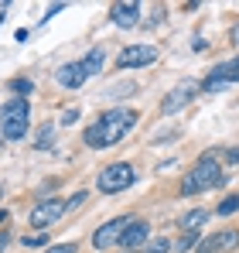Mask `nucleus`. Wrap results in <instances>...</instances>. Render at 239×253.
Instances as JSON below:
<instances>
[{
  "label": "nucleus",
  "instance_id": "1",
  "mask_svg": "<svg viewBox=\"0 0 239 253\" xmlns=\"http://www.w3.org/2000/svg\"><path fill=\"white\" fill-rule=\"evenodd\" d=\"M133 124H137V110H110V113H103L96 124L82 133V140L89 147H110V144L123 140L133 130Z\"/></svg>",
  "mask_w": 239,
  "mask_h": 253
},
{
  "label": "nucleus",
  "instance_id": "2",
  "mask_svg": "<svg viewBox=\"0 0 239 253\" xmlns=\"http://www.w3.org/2000/svg\"><path fill=\"white\" fill-rule=\"evenodd\" d=\"M226 185V174H222V165L215 158H201L195 168L188 171V178L181 181V192L185 195H199V192H208V188H219Z\"/></svg>",
  "mask_w": 239,
  "mask_h": 253
},
{
  "label": "nucleus",
  "instance_id": "3",
  "mask_svg": "<svg viewBox=\"0 0 239 253\" xmlns=\"http://www.w3.org/2000/svg\"><path fill=\"white\" fill-rule=\"evenodd\" d=\"M0 130H3L7 140H21L28 133V99L24 96H14V99L3 103V110H0Z\"/></svg>",
  "mask_w": 239,
  "mask_h": 253
},
{
  "label": "nucleus",
  "instance_id": "4",
  "mask_svg": "<svg viewBox=\"0 0 239 253\" xmlns=\"http://www.w3.org/2000/svg\"><path fill=\"white\" fill-rule=\"evenodd\" d=\"M99 192H106V195H117L123 188H130L133 185V168L126 165V161H117V165H106V168L99 171Z\"/></svg>",
  "mask_w": 239,
  "mask_h": 253
},
{
  "label": "nucleus",
  "instance_id": "5",
  "mask_svg": "<svg viewBox=\"0 0 239 253\" xmlns=\"http://www.w3.org/2000/svg\"><path fill=\"white\" fill-rule=\"evenodd\" d=\"M199 89H201V85H199V83H192V79H188V83H181V85H174V89L164 96V103H160V113H178L181 106H188V103L195 99V92H199Z\"/></svg>",
  "mask_w": 239,
  "mask_h": 253
},
{
  "label": "nucleus",
  "instance_id": "6",
  "mask_svg": "<svg viewBox=\"0 0 239 253\" xmlns=\"http://www.w3.org/2000/svg\"><path fill=\"white\" fill-rule=\"evenodd\" d=\"M126 226H130V219H126V215L103 222V226L96 229V236H92V247H96V250H110L113 243H120V236H123V229H126Z\"/></svg>",
  "mask_w": 239,
  "mask_h": 253
},
{
  "label": "nucleus",
  "instance_id": "7",
  "mask_svg": "<svg viewBox=\"0 0 239 253\" xmlns=\"http://www.w3.org/2000/svg\"><path fill=\"white\" fill-rule=\"evenodd\" d=\"M158 58V48H151V44H130V48H123L117 55V65L120 69H137V65H151Z\"/></svg>",
  "mask_w": 239,
  "mask_h": 253
},
{
  "label": "nucleus",
  "instance_id": "8",
  "mask_svg": "<svg viewBox=\"0 0 239 253\" xmlns=\"http://www.w3.org/2000/svg\"><path fill=\"white\" fill-rule=\"evenodd\" d=\"M65 212H69V209H65V202H62V199H48V202H41V206L31 209V226H35V229L51 226V222H55V219H62Z\"/></svg>",
  "mask_w": 239,
  "mask_h": 253
},
{
  "label": "nucleus",
  "instance_id": "9",
  "mask_svg": "<svg viewBox=\"0 0 239 253\" xmlns=\"http://www.w3.org/2000/svg\"><path fill=\"white\" fill-rule=\"evenodd\" d=\"M147 236H151V226H147L144 219H130V226H126L123 236H120V247L130 253V250H137V247H144Z\"/></svg>",
  "mask_w": 239,
  "mask_h": 253
},
{
  "label": "nucleus",
  "instance_id": "10",
  "mask_svg": "<svg viewBox=\"0 0 239 253\" xmlns=\"http://www.w3.org/2000/svg\"><path fill=\"white\" fill-rule=\"evenodd\" d=\"M233 83H236L233 69H229V65H215V69H212V76L201 83V89H205V92H222V89H229Z\"/></svg>",
  "mask_w": 239,
  "mask_h": 253
},
{
  "label": "nucleus",
  "instance_id": "11",
  "mask_svg": "<svg viewBox=\"0 0 239 253\" xmlns=\"http://www.w3.org/2000/svg\"><path fill=\"white\" fill-rule=\"evenodd\" d=\"M58 83L65 85V89H76V85L85 83V72H82L79 62H69V65H62L58 69Z\"/></svg>",
  "mask_w": 239,
  "mask_h": 253
},
{
  "label": "nucleus",
  "instance_id": "12",
  "mask_svg": "<svg viewBox=\"0 0 239 253\" xmlns=\"http://www.w3.org/2000/svg\"><path fill=\"white\" fill-rule=\"evenodd\" d=\"M113 21H117L120 28H133L140 21V7L137 3H117L113 7Z\"/></svg>",
  "mask_w": 239,
  "mask_h": 253
},
{
  "label": "nucleus",
  "instance_id": "13",
  "mask_svg": "<svg viewBox=\"0 0 239 253\" xmlns=\"http://www.w3.org/2000/svg\"><path fill=\"white\" fill-rule=\"evenodd\" d=\"M205 219H208V212H205V209L185 212V215H181V229H185V233H199L201 226H205Z\"/></svg>",
  "mask_w": 239,
  "mask_h": 253
},
{
  "label": "nucleus",
  "instance_id": "14",
  "mask_svg": "<svg viewBox=\"0 0 239 253\" xmlns=\"http://www.w3.org/2000/svg\"><path fill=\"white\" fill-rule=\"evenodd\" d=\"M79 65H82V72H85V79H89V76H96V72L103 69V51H99V48H92Z\"/></svg>",
  "mask_w": 239,
  "mask_h": 253
},
{
  "label": "nucleus",
  "instance_id": "15",
  "mask_svg": "<svg viewBox=\"0 0 239 253\" xmlns=\"http://www.w3.org/2000/svg\"><path fill=\"white\" fill-rule=\"evenodd\" d=\"M51 140H55V124H44V126H41V133H38V144H35V147H38V151H48V147H51Z\"/></svg>",
  "mask_w": 239,
  "mask_h": 253
},
{
  "label": "nucleus",
  "instance_id": "16",
  "mask_svg": "<svg viewBox=\"0 0 239 253\" xmlns=\"http://www.w3.org/2000/svg\"><path fill=\"white\" fill-rule=\"evenodd\" d=\"M229 212H239V195H229L219 202V215H229Z\"/></svg>",
  "mask_w": 239,
  "mask_h": 253
},
{
  "label": "nucleus",
  "instance_id": "17",
  "mask_svg": "<svg viewBox=\"0 0 239 253\" xmlns=\"http://www.w3.org/2000/svg\"><path fill=\"white\" fill-rule=\"evenodd\" d=\"M219 243H222V250H229V247H239V233H236V229H226V233H219Z\"/></svg>",
  "mask_w": 239,
  "mask_h": 253
},
{
  "label": "nucleus",
  "instance_id": "18",
  "mask_svg": "<svg viewBox=\"0 0 239 253\" xmlns=\"http://www.w3.org/2000/svg\"><path fill=\"white\" fill-rule=\"evenodd\" d=\"M219 250H222L219 236H208V240H201V243H199V253H219Z\"/></svg>",
  "mask_w": 239,
  "mask_h": 253
},
{
  "label": "nucleus",
  "instance_id": "19",
  "mask_svg": "<svg viewBox=\"0 0 239 253\" xmlns=\"http://www.w3.org/2000/svg\"><path fill=\"white\" fill-rule=\"evenodd\" d=\"M199 236H201V233H185V236L174 243V253H185L188 247H192V243H195V240H199Z\"/></svg>",
  "mask_w": 239,
  "mask_h": 253
},
{
  "label": "nucleus",
  "instance_id": "20",
  "mask_svg": "<svg viewBox=\"0 0 239 253\" xmlns=\"http://www.w3.org/2000/svg\"><path fill=\"white\" fill-rule=\"evenodd\" d=\"M167 250H171L167 240H151V243H147V253H167Z\"/></svg>",
  "mask_w": 239,
  "mask_h": 253
},
{
  "label": "nucleus",
  "instance_id": "21",
  "mask_svg": "<svg viewBox=\"0 0 239 253\" xmlns=\"http://www.w3.org/2000/svg\"><path fill=\"white\" fill-rule=\"evenodd\" d=\"M82 202H85V192H76V195H72V199L65 202V209H79Z\"/></svg>",
  "mask_w": 239,
  "mask_h": 253
},
{
  "label": "nucleus",
  "instance_id": "22",
  "mask_svg": "<svg viewBox=\"0 0 239 253\" xmlns=\"http://www.w3.org/2000/svg\"><path fill=\"white\" fill-rule=\"evenodd\" d=\"M44 253H76V243H58V247H51Z\"/></svg>",
  "mask_w": 239,
  "mask_h": 253
},
{
  "label": "nucleus",
  "instance_id": "23",
  "mask_svg": "<svg viewBox=\"0 0 239 253\" xmlns=\"http://www.w3.org/2000/svg\"><path fill=\"white\" fill-rule=\"evenodd\" d=\"M14 89H17L21 96H28V92H31V83H28V79H17V83H14Z\"/></svg>",
  "mask_w": 239,
  "mask_h": 253
},
{
  "label": "nucleus",
  "instance_id": "24",
  "mask_svg": "<svg viewBox=\"0 0 239 253\" xmlns=\"http://www.w3.org/2000/svg\"><path fill=\"white\" fill-rule=\"evenodd\" d=\"M79 120V110H65V117H62V124L69 126V124H76Z\"/></svg>",
  "mask_w": 239,
  "mask_h": 253
},
{
  "label": "nucleus",
  "instance_id": "25",
  "mask_svg": "<svg viewBox=\"0 0 239 253\" xmlns=\"http://www.w3.org/2000/svg\"><path fill=\"white\" fill-rule=\"evenodd\" d=\"M226 161H229V165H239V147H229V151H226Z\"/></svg>",
  "mask_w": 239,
  "mask_h": 253
},
{
  "label": "nucleus",
  "instance_id": "26",
  "mask_svg": "<svg viewBox=\"0 0 239 253\" xmlns=\"http://www.w3.org/2000/svg\"><path fill=\"white\" fill-rule=\"evenodd\" d=\"M38 243H44V236H41V233H38V236H24V247H38Z\"/></svg>",
  "mask_w": 239,
  "mask_h": 253
},
{
  "label": "nucleus",
  "instance_id": "27",
  "mask_svg": "<svg viewBox=\"0 0 239 253\" xmlns=\"http://www.w3.org/2000/svg\"><path fill=\"white\" fill-rule=\"evenodd\" d=\"M229 69H233V76H236V83H239V58H233V62H229Z\"/></svg>",
  "mask_w": 239,
  "mask_h": 253
},
{
  "label": "nucleus",
  "instance_id": "28",
  "mask_svg": "<svg viewBox=\"0 0 239 253\" xmlns=\"http://www.w3.org/2000/svg\"><path fill=\"white\" fill-rule=\"evenodd\" d=\"M7 240H10V233H0V253H3V247H7Z\"/></svg>",
  "mask_w": 239,
  "mask_h": 253
},
{
  "label": "nucleus",
  "instance_id": "29",
  "mask_svg": "<svg viewBox=\"0 0 239 253\" xmlns=\"http://www.w3.org/2000/svg\"><path fill=\"white\" fill-rule=\"evenodd\" d=\"M233 44H239V24L233 28Z\"/></svg>",
  "mask_w": 239,
  "mask_h": 253
}]
</instances>
